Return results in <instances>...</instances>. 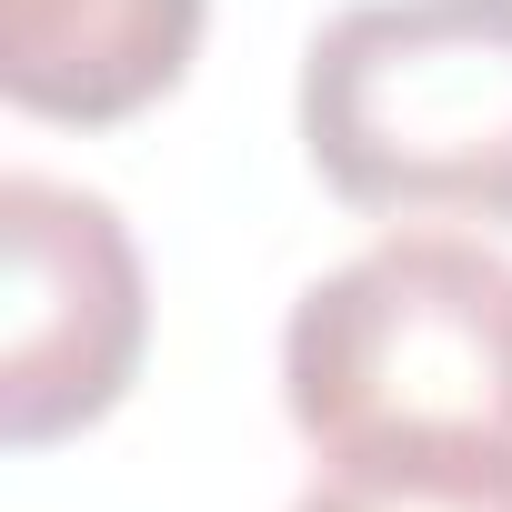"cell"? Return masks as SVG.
<instances>
[{"mask_svg": "<svg viewBox=\"0 0 512 512\" xmlns=\"http://www.w3.org/2000/svg\"><path fill=\"white\" fill-rule=\"evenodd\" d=\"M282 412L332 482L512 502V262L472 231H392L282 322Z\"/></svg>", "mask_w": 512, "mask_h": 512, "instance_id": "1", "label": "cell"}, {"mask_svg": "<svg viewBox=\"0 0 512 512\" xmlns=\"http://www.w3.org/2000/svg\"><path fill=\"white\" fill-rule=\"evenodd\" d=\"M292 111L332 201L512 231V0H352L312 31Z\"/></svg>", "mask_w": 512, "mask_h": 512, "instance_id": "2", "label": "cell"}, {"mask_svg": "<svg viewBox=\"0 0 512 512\" xmlns=\"http://www.w3.org/2000/svg\"><path fill=\"white\" fill-rule=\"evenodd\" d=\"M0 251H11V312H0V432L11 452L71 442L141 382L151 282L121 211L81 181L11 171L0 181Z\"/></svg>", "mask_w": 512, "mask_h": 512, "instance_id": "3", "label": "cell"}, {"mask_svg": "<svg viewBox=\"0 0 512 512\" xmlns=\"http://www.w3.org/2000/svg\"><path fill=\"white\" fill-rule=\"evenodd\" d=\"M201 31L211 0H0V101L61 131H111L181 91Z\"/></svg>", "mask_w": 512, "mask_h": 512, "instance_id": "4", "label": "cell"}, {"mask_svg": "<svg viewBox=\"0 0 512 512\" xmlns=\"http://www.w3.org/2000/svg\"><path fill=\"white\" fill-rule=\"evenodd\" d=\"M292 512H512V502H402V492H362V482H312Z\"/></svg>", "mask_w": 512, "mask_h": 512, "instance_id": "5", "label": "cell"}]
</instances>
